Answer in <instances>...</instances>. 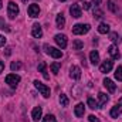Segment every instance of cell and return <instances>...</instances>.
Segmentation results:
<instances>
[{
	"mask_svg": "<svg viewBox=\"0 0 122 122\" xmlns=\"http://www.w3.org/2000/svg\"><path fill=\"white\" fill-rule=\"evenodd\" d=\"M108 9H109V10H111L112 13H115V11H117V7H115V3H114L112 0H109V1H108Z\"/></svg>",
	"mask_w": 122,
	"mask_h": 122,
	"instance_id": "30",
	"label": "cell"
},
{
	"mask_svg": "<svg viewBox=\"0 0 122 122\" xmlns=\"http://www.w3.org/2000/svg\"><path fill=\"white\" fill-rule=\"evenodd\" d=\"M112 65H114V64H112V61H109V60L104 61V62H102V64L99 65V71H101V72H105V74H107V72H109V71L112 70Z\"/></svg>",
	"mask_w": 122,
	"mask_h": 122,
	"instance_id": "13",
	"label": "cell"
},
{
	"mask_svg": "<svg viewBox=\"0 0 122 122\" xmlns=\"http://www.w3.org/2000/svg\"><path fill=\"white\" fill-rule=\"evenodd\" d=\"M41 115H43V108L41 107H36L31 112V119L33 121H38L41 119Z\"/></svg>",
	"mask_w": 122,
	"mask_h": 122,
	"instance_id": "14",
	"label": "cell"
},
{
	"mask_svg": "<svg viewBox=\"0 0 122 122\" xmlns=\"http://www.w3.org/2000/svg\"><path fill=\"white\" fill-rule=\"evenodd\" d=\"M109 40H112L114 43H117V44H119L121 43V37H119V34L118 33H111L109 34Z\"/></svg>",
	"mask_w": 122,
	"mask_h": 122,
	"instance_id": "22",
	"label": "cell"
},
{
	"mask_svg": "<svg viewBox=\"0 0 122 122\" xmlns=\"http://www.w3.org/2000/svg\"><path fill=\"white\" fill-rule=\"evenodd\" d=\"M115 78L118 81H122V65H118V68L115 70Z\"/></svg>",
	"mask_w": 122,
	"mask_h": 122,
	"instance_id": "28",
	"label": "cell"
},
{
	"mask_svg": "<svg viewBox=\"0 0 122 122\" xmlns=\"http://www.w3.org/2000/svg\"><path fill=\"white\" fill-rule=\"evenodd\" d=\"M88 121L90 122H99V119H98L95 115H90V117H88Z\"/></svg>",
	"mask_w": 122,
	"mask_h": 122,
	"instance_id": "33",
	"label": "cell"
},
{
	"mask_svg": "<svg viewBox=\"0 0 122 122\" xmlns=\"http://www.w3.org/2000/svg\"><path fill=\"white\" fill-rule=\"evenodd\" d=\"M98 33H101V34H107V33H109V26L105 24V23H101V24L98 26Z\"/></svg>",
	"mask_w": 122,
	"mask_h": 122,
	"instance_id": "21",
	"label": "cell"
},
{
	"mask_svg": "<svg viewBox=\"0 0 122 122\" xmlns=\"http://www.w3.org/2000/svg\"><path fill=\"white\" fill-rule=\"evenodd\" d=\"M56 23H57V27H58V29H64V26H65V19H64L62 14H57Z\"/></svg>",
	"mask_w": 122,
	"mask_h": 122,
	"instance_id": "20",
	"label": "cell"
},
{
	"mask_svg": "<svg viewBox=\"0 0 122 122\" xmlns=\"http://www.w3.org/2000/svg\"><path fill=\"white\" fill-rule=\"evenodd\" d=\"M6 44V37L4 36H0V47H3Z\"/></svg>",
	"mask_w": 122,
	"mask_h": 122,
	"instance_id": "35",
	"label": "cell"
},
{
	"mask_svg": "<svg viewBox=\"0 0 122 122\" xmlns=\"http://www.w3.org/2000/svg\"><path fill=\"white\" fill-rule=\"evenodd\" d=\"M90 29H91L90 24H75V26L72 27V34H75V36H81V34L88 33Z\"/></svg>",
	"mask_w": 122,
	"mask_h": 122,
	"instance_id": "3",
	"label": "cell"
},
{
	"mask_svg": "<svg viewBox=\"0 0 122 122\" xmlns=\"http://www.w3.org/2000/svg\"><path fill=\"white\" fill-rule=\"evenodd\" d=\"M60 67H61V64L60 62H53L51 65H50V68H51V71H53V74H58V71H60Z\"/></svg>",
	"mask_w": 122,
	"mask_h": 122,
	"instance_id": "23",
	"label": "cell"
},
{
	"mask_svg": "<svg viewBox=\"0 0 122 122\" xmlns=\"http://www.w3.org/2000/svg\"><path fill=\"white\" fill-rule=\"evenodd\" d=\"M92 1H94V3H95V6H99V4H101V1H102V0H92Z\"/></svg>",
	"mask_w": 122,
	"mask_h": 122,
	"instance_id": "37",
	"label": "cell"
},
{
	"mask_svg": "<svg viewBox=\"0 0 122 122\" xmlns=\"http://www.w3.org/2000/svg\"><path fill=\"white\" fill-rule=\"evenodd\" d=\"M68 98H67V95L65 94H61L60 95V104H61V107H68Z\"/></svg>",
	"mask_w": 122,
	"mask_h": 122,
	"instance_id": "26",
	"label": "cell"
},
{
	"mask_svg": "<svg viewBox=\"0 0 122 122\" xmlns=\"http://www.w3.org/2000/svg\"><path fill=\"white\" fill-rule=\"evenodd\" d=\"M31 36L33 37H36V38H41L43 37V30H41V26L40 24H33V27H31Z\"/></svg>",
	"mask_w": 122,
	"mask_h": 122,
	"instance_id": "9",
	"label": "cell"
},
{
	"mask_svg": "<svg viewBox=\"0 0 122 122\" xmlns=\"http://www.w3.org/2000/svg\"><path fill=\"white\" fill-rule=\"evenodd\" d=\"M54 40H56V43L60 46L61 48H65V47H67V44H68L67 37H65L64 34H57V36L54 37Z\"/></svg>",
	"mask_w": 122,
	"mask_h": 122,
	"instance_id": "11",
	"label": "cell"
},
{
	"mask_svg": "<svg viewBox=\"0 0 122 122\" xmlns=\"http://www.w3.org/2000/svg\"><path fill=\"white\" fill-rule=\"evenodd\" d=\"M19 14V6L14 3V1H9L7 4V16L10 20H14Z\"/></svg>",
	"mask_w": 122,
	"mask_h": 122,
	"instance_id": "1",
	"label": "cell"
},
{
	"mask_svg": "<svg viewBox=\"0 0 122 122\" xmlns=\"http://www.w3.org/2000/svg\"><path fill=\"white\" fill-rule=\"evenodd\" d=\"M34 87L41 92V95H43L44 98H48V97H50V88H48L46 84H43V82H40V81H34Z\"/></svg>",
	"mask_w": 122,
	"mask_h": 122,
	"instance_id": "4",
	"label": "cell"
},
{
	"mask_svg": "<svg viewBox=\"0 0 122 122\" xmlns=\"http://www.w3.org/2000/svg\"><path fill=\"white\" fill-rule=\"evenodd\" d=\"M90 60H91V64H94V65H97L99 62V54L97 50H92L90 53Z\"/></svg>",
	"mask_w": 122,
	"mask_h": 122,
	"instance_id": "17",
	"label": "cell"
},
{
	"mask_svg": "<svg viewBox=\"0 0 122 122\" xmlns=\"http://www.w3.org/2000/svg\"><path fill=\"white\" fill-rule=\"evenodd\" d=\"M60 1H65V0H60Z\"/></svg>",
	"mask_w": 122,
	"mask_h": 122,
	"instance_id": "41",
	"label": "cell"
},
{
	"mask_svg": "<svg viewBox=\"0 0 122 122\" xmlns=\"http://www.w3.org/2000/svg\"><path fill=\"white\" fill-rule=\"evenodd\" d=\"M21 1H23V3H27V0H21Z\"/></svg>",
	"mask_w": 122,
	"mask_h": 122,
	"instance_id": "39",
	"label": "cell"
},
{
	"mask_svg": "<svg viewBox=\"0 0 122 122\" xmlns=\"http://www.w3.org/2000/svg\"><path fill=\"white\" fill-rule=\"evenodd\" d=\"M11 54V51H10V48H6V56H10Z\"/></svg>",
	"mask_w": 122,
	"mask_h": 122,
	"instance_id": "38",
	"label": "cell"
},
{
	"mask_svg": "<svg viewBox=\"0 0 122 122\" xmlns=\"http://www.w3.org/2000/svg\"><path fill=\"white\" fill-rule=\"evenodd\" d=\"M3 70H4V62H3V61L0 60V74L3 72Z\"/></svg>",
	"mask_w": 122,
	"mask_h": 122,
	"instance_id": "36",
	"label": "cell"
},
{
	"mask_svg": "<svg viewBox=\"0 0 122 122\" xmlns=\"http://www.w3.org/2000/svg\"><path fill=\"white\" fill-rule=\"evenodd\" d=\"M70 77L74 78V80H80L81 78V68L77 67V65H72L70 68Z\"/></svg>",
	"mask_w": 122,
	"mask_h": 122,
	"instance_id": "8",
	"label": "cell"
},
{
	"mask_svg": "<svg viewBox=\"0 0 122 122\" xmlns=\"http://www.w3.org/2000/svg\"><path fill=\"white\" fill-rule=\"evenodd\" d=\"M82 47H84V43L81 40H74V43H72V48L74 50H81Z\"/></svg>",
	"mask_w": 122,
	"mask_h": 122,
	"instance_id": "24",
	"label": "cell"
},
{
	"mask_svg": "<svg viewBox=\"0 0 122 122\" xmlns=\"http://www.w3.org/2000/svg\"><path fill=\"white\" fill-rule=\"evenodd\" d=\"M43 122H57L56 121V118H54V115H46L44 118H43Z\"/></svg>",
	"mask_w": 122,
	"mask_h": 122,
	"instance_id": "29",
	"label": "cell"
},
{
	"mask_svg": "<svg viewBox=\"0 0 122 122\" xmlns=\"http://www.w3.org/2000/svg\"><path fill=\"white\" fill-rule=\"evenodd\" d=\"M21 67H23V64H21L20 61H14V62H11V65H10L11 71H19Z\"/></svg>",
	"mask_w": 122,
	"mask_h": 122,
	"instance_id": "25",
	"label": "cell"
},
{
	"mask_svg": "<svg viewBox=\"0 0 122 122\" xmlns=\"http://www.w3.org/2000/svg\"><path fill=\"white\" fill-rule=\"evenodd\" d=\"M87 102H88V107H90L91 109H97V108H99V107H98V102H95V101H94V98H91V97L88 98V101H87Z\"/></svg>",
	"mask_w": 122,
	"mask_h": 122,
	"instance_id": "27",
	"label": "cell"
},
{
	"mask_svg": "<svg viewBox=\"0 0 122 122\" xmlns=\"http://www.w3.org/2000/svg\"><path fill=\"white\" fill-rule=\"evenodd\" d=\"M82 6H84V10H88V9L91 7V3L87 0V1H84V4H82Z\"/></svg>",
	"mask_w": 122,
	"mask_h": 122,
	"instance_id": "34",
	"label": "cell"
},
{
	"mask_svg": "<svg viewBox=\"0 0 122 122\" xmlns=\"http://www.w3.org/2000/svg\"><path fill=\"white\" fill-rule=\"evenodd\" d=\"M121 114H122V98L118 101V104H117L115 107H112L109 115H111V118H118Z\"/></svg>",
	"mask_w": 122,
	"mask_h": 122,
	"instance_id": "6",
	"label": "cell"
},
{
	"mask_svg": "<svg viewBox=\"0 0 122 122\" xmlns=\"http://www.w3.org/2000/svg\"><path fill=\"white\" fill-rule=\"evenodd\" d=\"M84 112H85L84 104H77V107H75V109H74V114L80 118V117H82V115H84Z\"/></svg>",
	"mask_w": 122,
	"mask_h": 122,
	"instance_id": "19",
	"label": "cell"
},
{
	"mask_svg": "<svg viewBox=\"0 0 122 122\" xmlns=\"http://www.w3.org/2000/svg\"><path fill=\"white\" fill-rule=\"evenodd\" d=\"M19 82H20V77L17 74H9L6 77V84H9L11 88H16Z\"/></svg>",
	"mask_w": 122,
	"mask_h": 122,
	"instance_id": "5",
	"label": "cell"
},
{
	"mask_svg": "<svg viewBox=\"0 0 122 122\" xmlns=\"http://www.w3.org/2000/svg\"><path fill=\"white\" fill-rule=\"evenodd\" d=\"M0 29H1V30H6V31H10L9 26H6V24H4V20H3L1 17H0Z\"/></svg>",
	"mask_w": 122,
	"mask_h": 122,
	"instance_id": "32",
	"label": "cell"
},
{
	"mask_svg": "<svg viewBox=\"0 0 122 122\" xmlns=\"http://www.w3.org/2000/svg\"><path fill=\"white\" fill-rule=\"evenodd\" d=\"M98 98H99V104H98V107L102 108V107L108 102V95H107L105 92H99V94H98Z\"/></svg>",
	"mask_w": 122,
	"mask_h": 122,
	"instance_id": "18",
	"label": "cell"
},
{
	"mask_svg": "<svg viewBox=\"0 0 122 122\" xmlns=\"http://www.w3.org/2000/svg\"><path fill=\"white\" fill-rule=\"evenodd\" d=\"M44 50H46V53H47L48 56H51L53 58H61V57H62L61 50L56 48V47H51V46H48V44L44 46Z\"/></svg>",
	"mask_w": 122,
	"mask_h": 122,
	"instance_id": "2",
	"label": "cell"
},
{
	"mask_svg": "<svg viewBox=\"0 0 122 122\" xmlns=\"http://www.w3.org/2000/svg\"><path fill=\"white\" fill-rule=\"evenodd\" d=\"M108 54H109L114 60H119V57H121L119 50H118L117 46H109V48H108Z\"/></svg>",
	"mask_w": 122,
	"mask_h": 122,
	"instance_id": "12",
	"label": "cell"
},
{
	"mask_svg": "<svg viewBox=\"0 0 122 122\" xmlns=\"http://www.w3.org/2000/svg\"><path fill=\"white\" fill-rule=\"evenodd\" d=\"M0 9H1V0H0Z\"/></svg>",
	"mask_w": 122,
	"mask_h": 122,
	"instance_id": "40",
	"label": "cell"
},
{
	"mask_svg": "<svg viewBox=\"0 0 122 122\" xmlns=\"http://www.w3.org/2000/svg\"><path fill=\"white\" fill-rule=\"evenodd\" d=\"M38 71L43 74V77H44L46 80H48V78H50V75L47 74V64H46L44 61H41V62L38 64Z\"/></svg>",
	"mask_w": 122,
	"mask_h": 122,
	"instance_id": "16",
	"label": "cell"
},
{
	"mask_svg": "<svg viewBox=\"0 0 122 122\" xmlns=\"http://www.w3.org/2000/svg\"><path fill=\"white\" fill-rule=\"evenodd\" d=\"M104 85H105V88L111 92V94H112V92H115V90H117V85H115V84H114V81H112V80H109V78H105V80H104Z\"/></svg>",
	"mask_w": 122,
	"mask_h": 122,
	"instance_id": "15",
	"label": "cell"
},
{
	"mask_svg": "<svg viewBox=\"0 0 122 122\" xmlns=\"http://www.w3.org/2000/svg\"><path fill=\"white\" fill-rule=\"evenodd\" d=\"M70 13H71V16H72L74 19H78V17L82 16V11H81L80 4H72V6L70 7Z\"/></svg>",
	"mask_w": 122,
	"mask_h": 122,
	"instance_id": "7",
	"label": "cell"
},
{
	"mask_svg": "<svg viewBox=\"0 0 122 122\" xmlns=\"http://www.w3.org/2000/svg\"><path fill=\"white\" fill-rule=\"evenodd\" d=\"M102 14H104V13H102L98 7L94 10V17H95V19H101V17H102Z\"/></svg>",
	"mask_w": 122,
	"mask_h": 122,
	"instance_id": "31",
	"label": "cell"
},
{
	"mask_svg": "<svg viewBox=\"0 0 122 122\" xmlns=\"http://www.w3.org/2000/svg\"><path fill=\"white\" fill-rule=\"evenodd\" d=\"M38 14H40V6L36 4V3L34 4H30L29 6V16L34 19V17H38Z\"/></svg>",
	"mask_w": 122,
	"mask_h": 122,
	"instance_id": "10",
	"label": "cell"
}]
</instances>
